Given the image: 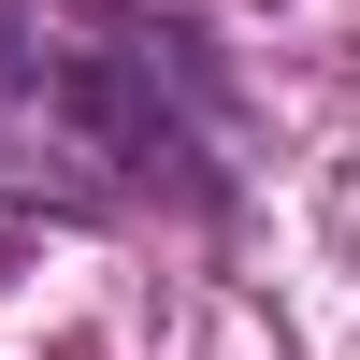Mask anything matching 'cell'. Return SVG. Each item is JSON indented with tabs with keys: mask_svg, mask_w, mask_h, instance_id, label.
Returning a JSON list of instances; mask_svg holds the SVG:
<instances>
[{
	"mask_svg": "<svg viewBox=\"0 0 360 360\" xmlns=\"http://www.w3.org/2000/svg\"><path fill=\"white\" fill-rule=\"evenodd\" d=\"M0 173L44 202H188L217 188V86L188 29L115 0L0 15Z\"/></svg>",
	"mask_w": 360,
	"mask_h": 360,
	"instance_id": "1",
	"label": "cell"
}]
</instances>
